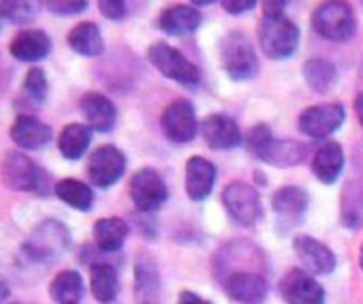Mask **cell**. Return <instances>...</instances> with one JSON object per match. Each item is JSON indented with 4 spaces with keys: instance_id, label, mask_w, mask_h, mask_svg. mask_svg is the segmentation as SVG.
Segmentation results:
<instances>
[{
    "instance_id": "1",
    "label": "cell",
    "mask_w": 363,
    "mask_h": 304,
    "mask_svg": "<svg viewBox=\"0 0 363 304\" xmlns=\"http://www.w3.org/2000/svg\"><path fill=\"white\" fill-rule=\"evenodd\" d=\"M0 172H3V180L9 189L20 191V193H33L39 197H48L50 193H54V183L48 170H43L37 161H33L28 155L20 150H9L3 165H0Z\"/></svg>"
},
{
    "instance_id": "2",
    "label": "cell",
    "mask_w": 363,
    "mask_h": 304,
    "mask_svg": "<svg viewBox=\"0 0 363 304\" xmlns=\"http://www.w3.org/2000/svg\"><path fill=\"white\" fill-rule=\"evenodd\" d=\"M69 246H71L69 227L58 219H43L33 227L22 251L28 257V261L52 264V261L60 259Z\"/></svg>"
},
{
    "instance_id": "3",
    "label": "cell",
    "mask_w": 363,
    "mask_h": 304,
    "mask_svg": "<svg viewBox=\"0 0 363 304\" xmlns=\"http://www.w3.org/2000/svg\"><path fill=\"white\" fill-rule=\"evenodd\" d=\"M246 141H248V150L259 161L269 163L274 168H293L306 159V148L299 141L276 139L267 124L252 126Z\"/></svg>"
},
{
    "instance_id": "4",
    "label": "cell",
    "mask_w": 363,
    "mask_h": 304,
    "mask_svg": "<svg viewBox=\"0 0 363 304\" xmlns=\"http://www.w3.org/2000/svg\"><path fill=\"white\" fill-rule=\"evenodd\" d=\"M218 56L223 71L235 82L252 80L259 75V56L255 52V45L240 31H231L220 39Z\"/></svg>"
},
{
    "instance_id": "5",
    "label": "cell",
    "mask_w": 363,
    "mask_h": 304,
    "mask_svg": "<svg viewBox=\"0 0 363 304\" xmlns=\"http://www.w3.org/2000/svg\"><path fill=\"white\" fill-rule=\"evenodd\" d=\"M299 28L286 16L261 18L259 24V48L272 60H286L299 48Z\"/></svg>"
},
{
    "instance_id": "6",
    "label": "cell",
    "mask_w": 363,
    "mask_h": 304,
    "mask_svg": "<svg viewBox=\"0 0 363 304\" xmlns=\"http://www.w3.org/2000/svg\"><path fill=\"white\" fill-rule=\"evenodd\" d=\"M312 28L325 41L344 43L352 39L357 31L354 9L348 3H337V0L323 3L312 13Z\"/></svg>"
},
{
    "instance_id": "7",
    "label": "cell",
    "mask_w": 363,
    "mask_h": 304,
    "mask_svg": "<svg viewBox=\"0 0 363 304\" xmlns=\"http://www.w3.org/2000/svg\"><path fill=\"white\" fill-rule=\"evenodd\" d=\"M147 60L167 77L186 88H193L201 82V71L195 63H191L179 50L164 41H156L147 48Z\"/></svg>"
},
{
    "instance_id": "8",
    "label": "cell",
    "mask_w": 363,
    "mask_h": 304,
    "mask_svg": "<svg viewBox=\"0 0 363 304\" xmlns=\"http://www.w3.org/2000/svg\"><path fill=\"white\" fill-rule=\"evenodd\" d=\"M128 195H130L133 206L137 208V212L152 215L167 202L169 189H167V183L162 180V176L156 170L141 168L130 178Z\"/></svg>"
},
{
    "instance_id": "9",
    "label": "cell",
    "mask_w": 363,
    "mask_h": 304,
    "mask_svg": "<svg viewBox=\"0 0 363 304\" xmlns=\"http://www.w3.org/2000/svg\"><path fill=\"white\" fill-rule=\"evenodd\" d=\"M223 206L229 212V217L242 227H252L263 212L259 191L242 180H233L225 187Z\"/></svg>"
},
{
    "instance_id": "10",
    "label": "cell",
    "mask_w": 363,
    "mask_h": 304,
    "mask_svg": "<svg viewBox=\"0 0 363 304\" xmlns=\"http://www.w3.org/2000/svg\"><path fill=\"white\" fill-rule=\"evenodd\" d=\"M160 129L164 133V137L171 143H189L195 139L199 126L195 107L189 99H175L171 101L162 116H160Z\"/></svg>"
},
{
    "instance_id": "11",
    "label": "cell",
    "mask_w": 363,
    "mask_h": 304,
    "mask_svg": "<svg viewBox=\"0 0 363 304\" xmlns=\"http://www.w3.org/2000/svg\"><path fill=\"white\" fill-rule=\"evenodd\" d=\"M86 172H88V180L94 187L109 189L118 180H122V176L126 172V155L113 143L99 146L88 159Z\"/></svg>"
},
{
    "instance_id": "12",
    "label": "cell",
    "mask_w": 363,
    "mask_h": 304,
    "mask_svg": "<svg viewBox=\"0 0 363 304\" xmlns=\"http://www.w3.org/2000/svg\"><path fill=\"white\" fill-rule=\"evenodd\" d=\"M346 120V109L342 103H318L310 105L299 114L297 126L303 135L312 139H327Z\"/></svg>"
},
{
    "instance_id": "13",
    "label": "cell",
    "mask_w": 363,
    "mask_h": 304,
    "mask_svg": "<svg viewBox=\"0 0 363 304\" xmlns=\"http://www.w3.org/2000/svg\"><path fill=\"white\" fill-rule=\"evenodd\" d=\"M223 289L238 304H263L269 283L259 270H229L223 278Z\"/></svg>"
},
{
    "instance_id": "14",
    "label": "cell",
    "mask_w": 363,
    "mask_h": 304,
    "mask_svg": "<svg viewBox=\"0 0 363 304\" xmlns=\"http://www.w3.org/2000/svg\"><path fill=\"white\" fill-rule=\"evenodd\" d=\"M278 291L286 304H323L325 302L323 285L303 268L289 270L282 276Z\"/></svg>"
},
{
    "instance_id": "15",
    "label": "cell",
    "mask_w": 363,
    "mask_h": 304,
    "mask_svg": "<svg viewBox=\"0 0 363 304\" xmlns=\"http://www.w3.org/2000/svg\"><path fill=\"white\" fill-rule=\"evenodd\" d=\"M272 206H274V212L278 217V227L289 229V227L297 225L303 219V215L308 212L310 195L306 189H301L297 185H286L274 193Z\"/></svg>"
},
{
    "instance_id": "16",
    "label": "cell",
    "mask_w": 363,
    "mask_h": 304,
    "mask_svg": "<svg viewBox=\"0 0 363 304\" xmlns=\"http://www.w3.org/2000/svg\"><path fill=\"white\" fill-rule=\"evenodd\" d=\"M293 249L299 257V261L303 264L306 272L310 274H331L337 266L335 253L323 244L320 240L312 238V236H295L293 240Z\"/></svg>"
},
{
    "instance_id": "17",
    "label": "cell",
    "mask_w": 363,
    "mask_h": 304,
    "mask_svg": "<svg viewBox=\"0 0 363 304\" xmlns=\"http://www.w3.org/2000/svg\"><path fill=\"white\" fill-rule=\"evenodd\" d=\"M203 24V16L195 5H169L158 13L156 26L164 35L171 37H186L199 31Z\"/></svg>"
},
{
    "instance_id": "18",
    "label": "cell",
    "mask_w": 363,
    "mask_h": 304,
    "mask_svg": "<svg viewBox=\"0 0 363 304\" xmlns=\"http://www.w3.org/2000/svg\"><path fill=\"white\" fill-rule=\"evenodd\" d=\"M201 133H203L206 143L212 150H233V148L242 146V141H244V135H242L238 122L225 114H210L201 122Z\"/></svg>"
},
{
    "instance_id": "19",
    "label": "cell",
    "mask_w": 363,
    "mask_h": 304,
    "mask_svg": "<svg viewBox=\"0 0 363 304\" xmlns=\"http://www.w3.org/2000/svg\"><path fill=\"white\" fill-rule=\"evenodd\" d=\"M214 185H216V165L208 161L206 157H199V155L191 157L184 170L186 195L193 202H203L214 191Z\"/></svg>"
},
{
    "instance_id": "20",
    "label": "cell",
    "mask_w": 363,
    "mask_h": 304,
    "mask_svg": "<svg viewBox=\"0 0 363 304\" xmlns=\"http://www.w3.org/2000/svg\"><path fill=\"white\" fill-rule=\"evenodd\" d=\"M79 109L86 118V124L92 131L109 133L118 122V109L113 101L101 92H86L79 99Z\"/></svg>"
},
{
    "instance_id": "21",
    "label": "cell",
    "mask_w": 363,
    "mask_h": 304,
    "mask_svg": "<svg viewBox=\"0 0 363 304\" xmlns=\"http://www.w3.org/2000/svg\"><path fill=\"white\" fill-rule=\"evenodd\" d=\"M50 52H52V39L41 28H24L9 43V54L20 63H39Z\"/></svg>"
},
{
    "instance_id": "22",
    "label": "cell",
    "mask_w": 363,
    "mask_h": 304,
    "mask_svg": "<svg viewBox=\"0 0 363 304\" xmlns=\"http://www.w3.org/2000/svg\"><path fill=\"white\" fill-rule=\"evenodd\" d=\"M9 135H11L13 143L20 146L22 150H37V148H43L45 143H50L54 133H52V126L41 122L39 118H35L30 114H20L13 120Z\"/></svg>"
},
{
    "instance_id": "23",
    "label": "cell",
    "mask_w": 363,
    "mask_h": 304,
    "mask_svg": "<svg viewBox=\"0 0 363 304\" xmlns=\"http://www.w3.org/2000/svg\"><path fill=\"white\" fill-rule=\"evenodd\" d=\"M344 148L337 141H325L312 157V172L323 185H333L344 172Z\"/></svg>"
},
{
    "instance_id": "24",
    "label": "cell",
    "mask_w": 363,
    "mask_h": 304,
    "mask_svg": "<svg viewBox=\"0 0 363 304\" xmlns=\"http://www.w3.org/2000/svg\"><path fill=\"white\" fill-rule=\"evenodd\" d=\"M160 276L154 259L150 255H139L135 261V293L137 304H158Z\"/></svg>"
},
{
    "instance_id": "25",
    "label": "cell",
    "mask_w": 363,
    "mask_h": 304,
    "mask_svg": "<svg viewBox=\"0 0 363 304\" xmlns=\"http://www.w3.org/2000/svg\"><path fill=\"white\" fill-rule=\"evenodd\" d=\"M90 289L101 304H111L120 293V276L113 264L94 261L90 266Z\"/></svg>"
},
{
    "instance_id": "26",
    "label": "cell",
    "mask_w": 363,
    "mask_h": 304,
    "mask_svg": "<svg viewBox=\"0 0 363 304\" xmlns=\"http://www.w3.org/2000/svg\"><path fill=\"white\" fill-rule=\"evenodd\" d=\"M67 43L75 54L86 56V58H96L105 52L103 35L94 22H82L73 26L67 35Z\"/></svg>"
},
{
    "instance_id": "27",
    "label": "cell",
    "mask_w": 363,
    "mask_h": 304,
    "mask_svg": "<svg viewBox=\"0 0 363 304\" xmlns=\"http://www.w3.org/2000/svg\"><path fill=\"white\" fill-rule=\"evenodd\" d=\"M92 232H94V244L101 253H116L126 242L130 227L120 217H107V219H99Z\"/></svg>"
},
{
    "instance_id": "28",
    "label": "cell",
    "mask_w": 363,
    "mask_h": 304,
    "mask_svg": "<svg viewBox=\"0 0 363 304\" xmlns=\"http://www.w3.org/2000/svg\"><path fill=\"white\" fill-rule=\"evenodd\" d=\"M92 129L82 122L67 124L58 135V150L67 161H79L92 143Z\"/></svg>"
},
{
    "instance_id": "29",
    "label": "cell",
    "mask_w": 363,
    "mask_h": 304,
    "mask_svg": "<svg viewBox=\"0 0 363 304\" xmlns=\"http://www.w3.org/2000/svg\"><path fill=\"white\" fill-rule=\"evenodd\" d=\"M301 75H303V82L308 84V88H312L318 94L329 92L335 86V82H337L335 65L331 60H325V58H310V60H306L303 67H301Z\"/></svg>"
},
{
    "instance_id": "30",
    "label": "cell",
    "mask_w": 363,
    "mask_h": 304,
    "mask_svg": "<svg viewBox=\"0 0 363 304\" xmlns=\"http://www.w3.org/2000/svg\"><path fill=\"white\" fill-rule=\"evenodd\" d=\"M84 278L77 270H62L52 278L50 295L56 304H79L84 298Z\"/></svg>"
},
{
    "instance_id": "31",
    "label": "cell",
    "mask_w": 363,
    "mask_h": 304,
    "mask_svg": "<svg viewBox=\"0 0 363 304\" xmlns=\"http://www.w3.org/2000/svg\"><path fill=\"white\" fill-rule=\"evenodd\" d=\"M54 195L65 202L67 206L79 210V212H88L94 204V193L92 189L82 183V180H75V178H62L56 183L54 187Z\"/></svg>"
},
{
    "instance_id": "32",
    "label": "cell",
    "mask_w": 363,
    "mask_h": 304,
    "mask_svg": "<svg viewBox=\"0 0 363 304\" xmlns=\"http://www.w3.org/2000/svg\"><path fill=\"white\" fill-rule=\"evenodd\" d=\"M22 94L37 105L45 103V99H48V75L41 67L28 69V73L24 75V82H22Z\"/></svg>"
},
{
    "instance_id": "33",
    "label": "cell",
    "mask_w": 363,
    "mask_h": 304,
    "mask_svg": "<svg viewBox=\"0 0 363 304\" xmlns=\"http://www.w3.org/2000/svg\"><path fill=\"white\" fill-rule=\"evenodd\" d=\"M0 16H3L5 22L26 26L35 20L37 5L35 3H22V0H5V3H0Z\"/></svg>"
},
{
    "instance_id": "34",
    "label": "cell",
    "mask_w": 363,
    "mask_h": 304,
    "mask_svg": "<svg viewBox=\"0 0 363 304\" xmlns=\"http://www.w3.org/2000/svg\"><path fill=\"white\" fill-rule=\"evenodd\" d=\"M43 7L54 16H77L88 9V3L86 0H71V3L69 0H65V3L62 0H45Z\"/></svg>"
},
{
    "instance_id": "35",
    "label": "cell",
    "mask_w": 363,
    "mask_h": 304,
    "mask_svg": "<svg viewBox=\"0 0 363 304\" xmlns=\"http://www.w3.org/2000/svg\"><path fill=\"white\" fill-rule=\"evenodd\" d=\"M99 11L103 18H107L111 22H122L128 13V7H126V3H122V0H101Z\"/></svg>"
},
{
    "instance_id": "36",
    "label": "cell",
    "mask_w": 363,
    "mask_h": 304,
    "mask_svg": "<svg viewBox=\"0 0 363 304\" xmlns=\"http://www.w3.org/2000/svg\"><path fill=\"white\" fill-rule=\"evenodd\" d=\"M255 7H257L255 0H223V9L231 16H242Z\"/></svg>"
},
{
    "instance_id": "37",
    "label": "cell",
    "mask_w": 363,
    "mask_h": 304,
    "mask_svg": "<svg viewBox=\"0 0 363 304\" xmlns=\"http://www.w3.org/2000/svg\"><path fill=\"white\" fill-rule=\"evenodd\" d=\"M284 7L286 3H276V0H265V3H261V13L263 18H276V16H284Z\"/></svg>"
},
{
    "instance_id": "38",
    "label": "cell",
    "mask_w": 363,
    "mask_h": 304,
    "mask_svg": "<svg viewBox=\"0 0 363 304\" xmlns=\"http://www.w3.org/2000/svg\"><path fill=\"white\" fill-rule=\"evenodd\" d=\"M177 304H212L210 300H206V298H201L199 293H195V291H189V289H184L179 295H177Z\"/></svg>"
},
{
    "instance_id": "39",
    "label": "cell",
    "mask_w": 363,
    "mask_h": 304,
    "mask_svg": "<svg viewBox=\"0 0 363 304\" xmlns=\"http://www.w3.org/2000/svg\"><path fill=\"white\" fill-rule=\"evenodd\" d=\"M9 298H11V287H9L7 278L0 274V304H3L5 300H9Z\"/></svg>"
},
{
    "instance_id": "40",
    "label": "cell",
    "mask_w": 363,
    "mask_h": 304,
    "mask_svg": "<svg viewBox=\"0 0 363 304\" xmlns=\"http://www.w3.org/2000/svg\"><path fill=\"white\" fill-rule=\"evenodd\" d=\"M354 112H357V120H359V124L363 126V92H359V94H357V99H354Z\"/></svg>"
},
{
    "instance_id": "41",
    "label": "cell",
    "mask_w": 363,
    "mask_h": 304,
    "mask_svg": "<svg viewBox=\"0 0 363 304\" xmlns=\"http://www.w3.org/2000/svg\"><path fill=\"white\" fill-rule=\"evenodd\" d=\"M359 268L363 270V244H361V249H359Z\"/></svg>"
},
{
    "instance_id": "42",
    "label": "cell",
    "mask_w": 363,
    "mask_h": 304,
    "mask_svg": "<svg viewBox=\"0 0 363 304\" xmlns=\"http://www.w3.org/2000/svg\"><path fill=\"white\" fill-rule=\"evenodd\" d=\"M3 22H5V20H3V16H0V31H3Z\"/></svg>"
},
{
    "instance_id": "43",
    "label": "cell",
    "mask_w": 363,
    "mask_h": 304,
    "mask_svg": "<svg viewBox=\"0 0 363 304\" xmlns=\"http://www.w3.org/2000/svg\"><path fill=\"white\" fill-rule=\"evenodd\" d=\"M11 304H22V302H11Z\"/></svg>"
}]
</instances>
